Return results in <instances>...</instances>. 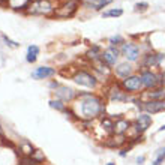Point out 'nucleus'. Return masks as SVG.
Wrapping results in <instances>:
<instances>
[{"instance_id": "obj_1", "label": "nucleus", "mask_w": 165, "mask_h": 165, "mask_svg": "<svg viewBox=\"0 0 165 165\" xmlns=\"http://www.w3.org/2000/svg\"><path fill=\"white\" fill-rule=\"evenodd\" d=\"M80 96L84 98L81 101V114L84 119H95L104 110L102 101L95 95H80Z\"/></svg>"}, {"instance_id": "obj_2", "label": "nucleus", "mask_w": 165, "mask_h": 165, "mask_svg": "<svg viewBox=\"0 0 165 165\" xmlns=\"http://www.w3.org/2000/svg\"><path fill=\"white\" fill-rule=\"evenodd\" d=\"M81 2L83 0H66V2H63L59 8H56L54 14L51 17H54V18H71L78 11Z\"/></svg>"}, {"instance_id": "obj_3", "label": "nucleus", "mask_w": 165, "mask_h": 165, "mask_svg": "<svg viewBox=\"0 0 165 165\" xmlns=\"http://www.w3.org/2000/svg\"><path fill=\"white\" fill-rule=\"evenodd\" d=\"M56 11L51 0H33L27 9V14L32 15H53Z\"/></svg>"}, {"instance_id": "obj_4", "label": "nucleus", "mask_w": 165, "mask_h": 165, "mask_svg": "<svg viewBox=\"0 0 165 165\" xmlns=\"http://www.w3.org/2000/svg\"><path fill=\"white\" fill-rule=\"evenodd\" d=\"M72 80L77 83V84H80V86H86V87H96V78L93 77L92 74L86 72V71H78V72H75V75L72 77Z\"/></svg>"}, {"instance_id": "obj_5", "label": "nucleus", "mask_w": 165, "mask_h": 165, "mask_svg": "<svg viewBox=\"0 0 165 165\" xmlns=\"http://www.w3.org/2000/svg\"><path fill=\"white\" fill-rule=\"evenodd\" d=\"M120 53L125 56L129 62H135L140 59V47L134 42H125L120 48Z\"/></svg>"}, {"instance_id": "obj_6", "label": "nucleus", "mask_w": 165, "mask_h": 165, "mask_svg": "<svg viewBox=\"0 0 165 165\" xmlns=\"http://www.w3.org/2000/svg\"><path fill=\"white\" fill-rule=\"evenodd\" d=\"M122 87L126 90V92H138L141 87H143V83H141V78L138 75H131L128 78H125L122 81Z\"/></svg>"}, {"instance_id": "obj_7", "label": "nucleus", "mask_w": 165, "mask_h": 165, "mask_svg": "<svg viewBox=\"0 0 165 165\" xmlns=\"http://www.w3.org/2000/svg\"><path fill=\"white\" fill-rule=\"evenodd\" d=\"M119 54H120V51H119L116 47H110V48H107V50L102 53L101 59H102V62H105V65L114 66L116 62H117V59H119Z\"/></svg>"}, {"instance_id": "obj_8", "label": "nucleus", "mask_w": 165, "mask_h": 165, "mask_svg": "<svg viewBox=\"0 0 165 165\" xmlns=\"http://www.w3.org/2000/svg\"><path fill=\"white\" fill-rule=\"evenodd\" d=\"M54 75H56L54 68H50V66H39V68H36V69L32 72V78H35V80H47V78L54 77Z\"/></svg>"}, {"instance_id": "obj_9", "label": "nucleus", "mask_w": 165, "mask_h": 165, "mask_svg": "<svg viewBox=\"0 0 165 165\" xmlns=\"http://www.w3.org/2000/svg\"><path fill=\"white\" fill-rule=\"evenodd\" d=\"M54 93H56V96L60 101H63V102H69V101H72L74 98H75V92L71 87H68V86H59Z\"/></svg>"}, {"instance_id": "obj_10", "label": "nucleus", "mask_w": 165, "mask_h": 165, "mask_svg": "<svg viewBox=\"0 0 165 165\" xmlns=\"http://www.w3.org/2000/svg\"><path fill=\"white\" fill-rule=\"evenodd\" d=\"M140 78H141L143 86L147 87V89H152V87H155V86L159 83V81H158V75L153 74L152 71H144V72H141Z\"/></svg>"}, {"instance_id": "obj_11", "label": "nucleus", "mask_w": 165, "mask_h": 165, "mask_svg": "<svg viewBox=\"0 0 165 165\" xmlns=\"http://www.w3.org/2000/svg\"><path fill=\"white\" fill-rule=\"evenodd\" d=\"M143 107L147 113L156 114V113L165 111V101H149V102H144Z\"/></svg>"}, {"instance_id": "obj_12", "label": "nucleus", "mask_w": 165, "mask_h": 165, "mask_svg": "<svg viewBox=\"0 0 165 165\" xmlns=\"http://www.w3.org/2000/svg\"><path fill=\"white\" fill-rule=\"evenodd\" d=\"M152 125V117L149 114H140L137 117V122H135V128H137V132H144L149 126Z\"/></svg>"}, {"instance_id": "obj_13", "label": "nucleus", "mask_w": 165, "mask_h": 165, "mask_svg": "<svg viewBox=\"0 0 165 165\" xmlns=\"http://www.w3.org/2000/svg\"><path fill=\"white\" fill-rule=\"evenodd\" d=\"M33 0H8V6L14 11H27Z\"/></svg>"}, {"instance_id": "obj_14", "label": "nucleus", "mask_w": 165, "mask_h": 165, "mask_svg": "<svg viewBox=\"0 0 165 165\" xmlns=\"http://www.w3.org/2000/svg\"><path fill=\"white\" fill-rule=\"evenodd\" d=\"M164 59V54H147L144 56V60H143V65L147 68H152V66H159L161 62Z\"/></svg>"}, {"instance_id": "obj_15", "label": "nucleus", "mask_w": 165, "mask_h": 165, "mask_svg": "<svg viewBox=\"0 0 165 165\" xmlns=\"http://www.w3.org/2000/svg\"><path fill=\"white\" fill-rule=\"evenodd\" d=\"M116 74L119 77H122V78H128V77H131V74H132V66L129 65L128 62L120 63V65L116 66Z\"/></svg>"}, {"instance_id": "obj_16", "label": "nucleus", "mask_w": 165, "mask_h": 165, "mask_svg": "<svg viewBox=\"0 0 165 165\" xmlns=\"http://www.w3.org/2000/svg\"><path fill=\"white\" fill-rule=\"evenodd\" d=\"M129 126H131V123H129L128 120H125V119H119V120L114 123V132L119 134V135H122V134H125V132L128 131Z\"/></svg>"}, {"instance_id": "obj_17", "label": "nucleus", "mask_w": 165, "mask_h": 165, "mask_svg": "<svg viewBox=\"0 0 165 165\" xmlns=\"http://www.w3.org/2000/svg\"><path fill=\"white\" fill-rule=\"evenodd\" d=\"M38 54H39V47L38 45H30L27 48V56H26V60L29 63H35L38 59Z\"/></svg>"}, {"instance_id": "obj_18", "label": "nucleus", "mask_w": 165, "mask_h": 165, "mask_svg": "<svg viewBox=\"0 0 165 165\" xmlns=\"http://www.w3.org/2000/svg\"><path fill=\"white\" fill-rule=\"evenodd\" d=\"M110 98L113 101H119V102H125L128 101V96L125 95V92H122L120 89H113L110 92Z\"/></svg>"}, {"instance_id": "obj_19", "label": "nucleus", "mask_w": 165, "mask_h": 165, "mask_svg": "<svg viewBox=\"0 0 165 165\" xmlns=\"http://www.w3.org/2000/svg\"><path fill=\"white\" fill-rule=\"evenodd\" d=\"M86 56L89 57V59H92V60H96V59H99L102 53H101V47L99 45H92V48L86 53Z\"/></svg>"}, {"instance_id": "obj_20", "label": "nucleus", "mask_w": 165, "mask_h": 165, "mask_svg": "<svg viewBox=\"0 0 165 165\" xmlns=\"http://www.w3.org/2000/svg\"><path fill=\"white\" fill-rule=\"evenodd\" d=\"M20 150H21L26 156H32V153L35 152L33 146H32L29 141H23V143H21V146H20Z\"/></svg>"}, {"instance_id": "obj_21", "label": "nucleus", "mask_w": 165, "mask_h": 165, "mask_svg": "<svg viewBox=\"0 0 165 165\" xmlns=\"http://www.w3.org/2000/svg\"><path fill=\"white\" fill-rule=\"evenodd\" d=\"M50 107L57 111H66V107H65L63 101H60V99H51L50 101Z\"/></svg>"}, {"instance_id": "obj_22", "label": "nucleus", "mask_w": 165, "mask_h": 165, "mask_svg": "<svg viewBox=\"0 0 165 165\" xmlns=\"http://www.w3.org/2000/svg\"><path fill=\"white\" fill-rule=\"evenodd\" d=\"M149 96L152 98V101H162V98L165 96V90L164 89H158L155 92H150Z\"/></svg>"}, {"instance_id": "obj_23", "label": "nucleus", "mask_w": 165, "mask_h": 165, "mask_svg": "<svg viewBox=\"0 0 165 165\" xmlns=\"http://www.w3.org/2000/svg\"><path fill=\"white\" fill-rule=\"evenodd\" d=\"M123 14V11L120 9V8H117V9H110V11H105L104 14H102V17L104 18H110V17H120Z\"/></svg>"}, {"instance_id": "obj_24", "label": "nucleus", "mask_w": 165, "mask_h": 165, "mask_svg": "<svg viewBox=\"0 0 165 165\" xmlns=\"http://www.w3.org/2000/svg\"><path fill=\"white\" fill-rule=\"evenodd\" d=\"M36 164H41V162H44L45 161V156H44V152H41V150H35L33 153H32V156H30Z\"/></svg>"}, {"instance_id": "obj_25", "label": "nucleus", "mask_w": 165, "mask_h": 165, "mask_svg": "<svg viewBox=\"0 0 165 165\" xmlns=\"http://www.w3.org/2000/svg\"><path fill=\"white\" fill-rule=\"evenodd\" d=\"M102 126L105 128L107 132H114V122L110 120L108 117H104V119H102Z\"/></svg>"}, {"instance_id": "obj_26", "label": "nucleus", "mask_w": 165, "mask_h": 165, "mask_svg": "<svg viewBox=\"0 0 165 165\" xmlns=\"http://www.w3.org/2000/svg\"><path fill=\"white\" fill-rule=\"evenodd\" d=\"M165 159V147L164 149H159L158 152H156V159H155V162L153 165H161V162Z\"/></svg>"}, {"instance_id": "obj_27", "label": "nucleus", "mask_w": 165, "mask_h": 165, "mask_svg": "<svg viewBox=\"0 0 165 165\" xmlns=\"http://www.w3.org/2000/svg\"><path fill=\"white\" fill-rule=\"evenodd\" d=\"M2 39H3V42H5V44H6L8 47H11V48H17V47H18V45H20L18 42H15V41H12L11 38H8V36H6V35H5V33H2Z\"/></svg>"}, {"instance_id": "obj_28", "label": "nucleus", "mask_w": 165, "mask_h": 165, "mask_svg": "<svg viewBox=\"0 0 165 165\" xmlns=\"http://www.w3.org/2000/svg\"><path fill=\"white\" fill-rule=\"evenodd\" d=\"M113 0H98L95 5H93L92 8L93 9H96V11H99V9H102V8H105L107 5H110Z\"/></svg>"}, {"instance_id": "obj_29", "label": "nucleus", "mask_w": 165, "mask_h": 165, "mask_svg": "<svg viewBox=\"0 0 165 165\" xmlns=\"http://www.w3.org/2000/svg\"><path fill=\"white\" fill-rule=\"evenodd\" d=\"M110 44H111V47H116V45H123L125 44V41H123V38L120 36V35H117V36H111L110 38Z\"/></svg>"}, {"instance_id": "obj_30", "label": "nucleus", "mask_w": 165, "mask_h": 165, "mask_svg": "<svg viewBox=\"0 0 165 165\" xmlns=\"http://www.w3.org/2000/svg\"><path fill=\"white\" fill-rule=\"evenodd\" d=\"M134 8H135V11H137V12H138V11H146L147 8H149V5H147L146 2H141V3H137Z\"/></svg>"}, {"instance_id": "obj_31", "label": "nucleus", "mask_w": 165, "mask_h": 165, "mask_svg": "<svg viewBox=\"0 0 165 165\" xmlns=\"http://www.w3.org/2000/svg\"><path fill=\"white\" fill-rule=\"evenodd\" d=\"M83 2H84V3H87L89 6H93V5H95L98 0H83Z\"/></svg>"}, {"instance_id": "obj_32", "label": "nucleus", "mask_w": 165, "mask_h": 165, "mask_svg": "<svg viewBox=\"0 0 165 165\" xmlns=\"http://www.w3.org/2000/svg\"><path fill=\"white\" fill-rule=\"evenodd\" d=\"M137 162H138V164H143V162H144V156L138 158V159H137Z\"/></svg>"}, {"instance_id": "obj_33", "label": "nucleus", "mask_w": 165, "mask_h": 165, "mask_svg": "<svg viewBox=\"0 0 165 165\" xmlns=\"http://www.w3.org/2000/svg\"><path fill=\"white\" fill-rule=\"evenodd\" d=\"M0 138H3V131H2V126H0Z\"/></svg>"}, {"instance_id": "obj_34", "label": "nucleus", "mask_w": 165, "mask_h": 165, "mask_svg": "<svg viewBox=\"0 0 165 165\" xmlns=\"http://www.w3.org/2000/svg\"><path fill=\"white\" fill-rule=\"evenodd\" d=\"M158 131H159V132H161V131H165V125H164V126H161V128L158 129Z\"/></svg>"}, {"instance_id": "obj_35", "label": "nucleus", "mask_w": 165, "mask_h": 165, "mask_svg": "<svg viewBox=\"0 0 165 165\" xmlns=\"http://www.w3.org/2000/svg\"><path fill=\"white\" fill-rule=\"evenodd\" d=\"M107 165H116V164H113V162H110V164H107Z\"/></svg>"}]
</instances>
